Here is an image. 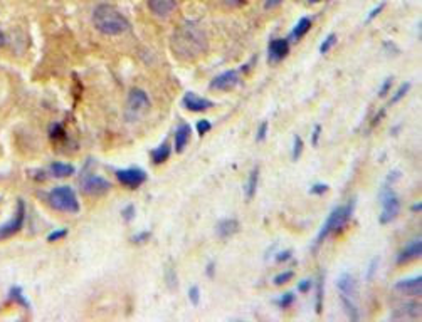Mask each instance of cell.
Wrapping results in <instances>:
<instances>
[{"instance_id": "7bdbcfd3", "label": "cell", "mask_w": 422, "mask_h": 322, "mask_svg": "<svg viewBox=\"0 0 422 322\" xmlns=\"http://www.w3.org/2000/svg\"><path fill=\"white\" fill-rule=\"evenodd\" d=\"M133 215H135V207H133V205L126 207L125 210H123V217H125V220H128V222H130V220L133 218Z\"/></svg>"}, {"instance_id": "5b68a950", "label": "cell", "mask_w": 422, "mask_h": 322, "mask_svg": "<svg viewBox=\"0 0 422 322\" xmlns=\"http://www.w3.org/2000/svg\"><path fill=\"white\" fill-rule=\"evenodd\" d=\"M380 200H382V213L378 217V222L382 225H387L394 222L397 218V215L400 212V200L397 196V193L394 190V185L385 181L380 190Z\"/></svg>"}, {"instance_id": "f1b7e54d", "label": "cell", "mask_w": 422, "mask_h": 322, "mask_svg": "<svg viewBox=\"0 0 422 322\" xmlns=\"http://www.w3.org/2000/svg\"><path fill=\"white\" fill-rule=\"evenodd\" d=\"M335 44H336V34H330L327 39L322 42V46H320V54H328Z\"/></svg>"}, {"instance_id": "d590c367", "label": "cell", "mask_w": 422, "mask_h": 322, "mask_svg": "<svg viewBox=\"0 0 422 322\" xmlns=\"http://www.w3.org/2000/svg\"><path fill=\"white\" fill-rule=\"evenodd\" d=\"M328 191V185L325 183H314L311 188H309V193L311 195H325Z\"/></svg>"}, {"instance_id": "603a6c76", "label": "cell", "mask_w": 422, "mask_h": 322, "mask_svg": "<svg viewBox=\"0 0 422 322\" xmlns=\"http://www.w3.org/2000/svg\"><path fill=\"white\" fill-rule=\"evenodd\" d=\"M49 171L52 176H57V178H66V176L74 175V166L66 165V163H52L49 166Z\"/></svg>"}, {"instance_id": "484cf974", "label": "cell", "mask_w": 422, "mask_h": 322, "mask_svg": "<svg viewBox=\"0 0 422 322\" xmlns=\"http://www.w3.org/2000/svg\"><path fill=\"white\" fill-rule=\"evenodd\" d=\"M412 88V84L410 83H404L402 86H400V88L395 91V94L392 96V99H391V104H397L400 99H404L405 98V94L409 93V89Z\"/></svg>"}, {"instance_id": "8992f818", "label": "cell", "mask_w": 422, "mask_h": 322, "mask_svg": "<svg viewBox=\"0 0 422 322\" xmlns=\"http://www.w3.org/2000/svg\"><path fill=\"white\" fill-rule=\"evenodd\" d=\"M150 109V98L145 91L131 89L126 101V117L130 121H136Z\"/></svg>"}, {"instance_id": "4316f807", "label": "cell", "mask_w": 422, "mask_h": 322, "mask_svg": "<svg viewBox=\"0 0 422 322\" xmlns=\"http://www.w3.org/2000/svg\"><path fill=\"white\" fill-rule=\"evenodd\" d=\"M295 277V273H293V270H285V272H281V273H277V275L272 278V282H274V286H285V284L288 282H291V278Z\"/></svg>"}, {"instance_id": "74e56055", "label": "cell", "mask_w": 422, "mask_h": 322, "mask_svg": "<svg viewBox=\"0 0 422 322\" xmlns=\"http://www.w3.org/2000/svg\"><path fill=\"white\" fill-rule=\"evenodd\" d=\"M311 286H313V282L311 280H301L300 284H298V292H301V294H306L308 291H311Z\"/></svg>"}, {"instance_id": "e0dca14e", "label": "cell", "mask_w": 422, "mask_h": 322, "mask_svg": "<svg viewBox=\"0 0 422 322\" xmlns=\"http://www.w3.org/2000/svg\"><path fill=\"white\" fill-rule=\"evenodd\" d=\"M269 52V62H279L288 54H290V41L288 39H274L269 42L268 47Z\"/></svg>"}, {"instance_id": "f35d334b", "label": "cell", "mask_w": 422, "mask_h": 322, "mask_svg": "<svg viewBox=\"0 0 422 322\" xmlns=\"http://www.w3.org/2000/svg\"><path fill=\"white\" fill-rule=\"evenodd\" d=\"M291 254L293 252L291 250H285V252H279V254L276 255V262H286V260H290L291 259Z\"/></svg>"}, {"instance_id": "1f68e13d", "label": "cell", "mask_w": 422, "mask_h": 322, "mask_svg": "<svg viewBox=\"0 0 422 322\" xmlns=\"http://www.w3.org/2000/svg\"><path fill=\"white\" fill-rule=\"evenodd\" d=\"M268 130H269V125L268 121H263L261 123V126L258 128V133H256V141L258 143H263L266 136H268Z\"/></svg>"}, {"instance_id": "6da1fadb", "label": "cell", "mask_w": 422, "mask_h": 322, "mask_svg": "<svg viewBox=\"0 0 422 322\" xmlns=\"http://www.w3.org/2000/svg\"><path fill=\"white\" fill-rule=\"evenodd\" d=\"M170 49L179 61H197L209 49L205 30L197 22H184L175 29L172 39H170Z\"/></svg>"}, {"instance_id": "3957f363", "label": "cell", "mask_w": 422, "mask_h": 322, "mask_svg": "<svg viewBox=\"0 0 422 322\" xmlns=\"http://www.w3.org/2000/svg\"><path fill=\"white\" fill-rule=\"evenodd\" d=\"M354 212H355V200H350L343 207H336L335 210L328 215L327 222L323 223L322 230H320V233H318V237H316V244L320 245L325 238L328 237L330 233L338 232V230L343 228L345 225L350 222V218H351V215H354Z\"/></svg>"}, {"instance_id": "8fae6325", "label": "cell", "mask_w": 422, "mask_h": 322, "mask_svg": "<svg viewBox=\"0 0 422 322\" xmlns=\"http://www.w3.org/2000/svg\"><path fill=\"white\" fill-rule=\"evenodd\" d=\"M239 84V72L237 71H226L212 79L210 89L212 91H231Z\"/></svg>"}, {"instance_id": "60d3db41", "label": "cell", "mask_w": 422, "mask_h": 322, "mask_svg": "<svg viewBox=\"0 0 422 322\" xmlns=\"http://www.w3.org/2000/svg\"><path fill=\"white\" fill-rule=\"evenodd\" d=\"M320 134H322V126H320V125H316V126H314L313 136H311V143H313V146H318V139H320Z\"/></svg>"}, {"instance_id": "83f0119b", "label": "cell", "mask_w": 422, "mask_h": 322, "mask_svg": "<svg viewBox=\"0 0 422 322\" xmlns=\"http://www.w3.org/2000/svg\"><path fill=\"white\" fill-rule=\"evenodd\" d=\"M303 153V139L300 136H295L293 139V153H291V158L293 161H298Z\"/></svg>"}, {"instance_id": "2e32d148", "label": "cell", "mask_w": 422, "mask_h": 322, "mask_svg": "<svg viewBox=\"0 0 422 322\" xmlns=\"http://www.w3.org/2000/svg\"><path fill=\"white\" fill-rule=\"evenodd\" d=\"M148 7L153 15L160 19H167L177 9V0H148Z\"/></svg>"}, {"instance_id": "f6af8a7d", "label": "cell", "mask_w": 422, "mask_h": 322, "mask_svg": "<svg viewBox=\"0 0 422 322\" xmlns=\"http://www.w3.org/2000/svg\"><path fill=\"white\" fill-rule=\"evenodd\" d=\"M383 114H385V109H382V111H380V114H377L375 117H373V121H372V126H377L378 123H380V119H382V117H383Z\"/></svg>"}, {"instance_id": "ab89813d", "label": "cell", "mask_w": 422, "mask_h": 322, "mask_svg": "<svg viewBox=\"0 0 422 322\" xmlns=\"http://www.w3.org/2000/svg\"><path fill=\"white\" fill-rule=\"evenodd\" d=\"M383 7H385V4H380V5H378V7H375V9H373L372 12H370V15H368V17H367V22H372V20L375 19L377 15L382 12V9H383Z\"/></svg>"}, {"instance_id": "4fadbf2b", "label": "cell", "mask_w": 422, "mask_h": 322, "mask_svg": "<svg viewBox=\"0 0 422 322\" xmlns=\"http://www.w3.org/2000/svg\"><path fill=\"white\" fill-rule=\"evenodd\" d=\"M420 255H422V238L417 237V238L410 240L409 244L405 245V249L400 252L397 257V264L399 265L409 264V262L420 259Z\"/></svg>"}, {"instance_id": "f546056e", "label": "cell", "mask_w": 422, "mask_h": 322, "mask_svg": "<svg viewBox=\"0 0 422 322\" xmlns=\"http://www.w3.org/2000/svg\"><path fill=\"white\" fill-rule=\"evenodd\" d=\"M378 264H380V257H373L372 262H370V265H368V270H367V273H365L367 282H370L372 278H373V275H375V273H377V270H378Z\"/></svg>"}, {"instance_id": "52a82bcc", "label": "cell", "mask_w": 422, "mask_h": 322, "mask_svg": "<svg viewBox=\"0 0 422 322\" xmlns=\"http://www.w3.org/2000/svg\"><path fill=\"white\" fill-rule=\"evenodd\" d=\"M116 178L121 185H125L130 190H135L147 181V173L140 168H126L116 171Z\"/></svg>"}, {"instance_id": "c3c4849f", "label": "cell", "mask_w": 422, "mask_h": 322, "mask_svg": "<svg viewBox=\"0 0 422 322\" xmlns=\"http://www.w3.org/2000/svg\"><path fill=\"white\" fill-rule=\"evenodd\" d=\"M5 44V35H4V32L0 30V47H2Z\"/></svg>"}, {"instance_id": "d6986e66", "label": "cell", "mask_w": 422, "mask_h": 322, "mask_svg": "<svg viewBox=\"0 0 422 322\" xmlns=\"http://www.w3.org/2000/svg\"><path fill=\"white\" fill-rule=\"evenodd\" d=\"M190 134H192V128L187 123H182L177 128V131H175V151L184 153V149L190 141Z\"/></svg>"}, {"instance_id": "7c38bea8", "label": "cell", "mask_w": 422, "mask_h": 322, "mask_svg": "<svg viewBox=\"0 0 422 322\" xmlns=\"http://www.w3.org/2000/svg\"><path fill=\"white\" fill-rule=\"evenodd\" d=\"M336 289H338L343 297H348L354 300L357 299V295H359V284H357L355 277L348 272H343L338 277V280H336Z\"/></svg>"}, {"instance_id": "ffe728a7", "label": "cell", "mask_w": 422, "mask_h": 322, "mask_svg": "<svg viewBox=\"0 0 422 322\" xmlns=\"http://www.w3.org/2000/svg\"><path fill=\"white\" fill-rule=\"evenodd\" d=\"M258 183H259V166H254L253 171L249 173V180L248 183L244 186V191H245V198L248 200H253L256 191H258Z\"/></svg>"}, {"instance_id": "836d02e7", "label": "cell", "mask_w": 422, "mask_h": 322, "mask_svg": "<svg viewBox=\"0 0 422 322\" xmlns=\"http://www.w3.org/2000/svg\"><path fill=\"white\" fill-rule=\"evenodd\" d=\"M189 299L194 305H199V302H200V289L197 286L189 289Z\"/></svg>"}, {"instance_id": "9a60e30c", "label": "cell", "mask_w": 422, "mask_h": 322, "mask_svg": "<svg viewBox=\"0 0 422 322\" xmlns=\"http://www.w3.org/2000/svg\"><path fill=\"white\" fill-rule=\"evenodd\" d=\"M395 320H409V319H417L420 317V304H414V302H407L402 304L399 307L394 309V312L391 315Z\"/></svg>"}, {"instance_id": "bcb514c9", "label": "cell", "mask_w": 422, "mask_h": 322, "mask_svg": "<svg viewBox=\"0 0 422 322\" xmlns=\"http://www.w3.org/2000/svg\"><path fill=\"white\" fill-rule=\"evenodd\" d=\"M207 275H209V277H214V264H212V262H210L209 265H207Z\"/></svg>"}, {"instance_id": "ee69618b", "label": "cell", "mask_w": 422, "mask_h": 322, "mask_svg": "<svg viewBox=\"0 0 422 322\" xmlns=\"http://www.w3.org/2000/svg\"><path fill=\"white\" fill-rule=\"evenodd\" d=\"M281 2H283V0H266L264 7L266 9H272V7H276V5H279Z\"/></svg>"}, {"instance_id": "cb8c5ba5", "label": "cell", "mask_w": 422, "mask_h": 322, "mask_svg": "<svg viewBox=\"0 0 422 322\" xmlns=\"http://www.w3.org/2000/svg\"><path fill=\"white\" fill-rule=\"evenodd\" d=\"M341 304H343L345 312H346V315H348V319H350V320L357 322V320L360 319L359 309H357V304H355V300H354V299H348V297H343V295H341Z\"/></svg>"}, {"instance_id": "5bb4252c", "label": "cell", "mask_w": 422, "mask_h": 322, "mask_svg": "<svg viewBox=\"0 0 422 322\" xmlns=\"http://www.w3.org/2000/svg\"><path fill=\"white\" fill-rule=\"evenodd\" d=\"M182 104H184L185 109H189L192 112H202L214 107V103L207 98H200L195 93H187L182 99Z\"/></svg>"}, {"instance_id": "ac0fdd59", "label": "cell", "mask_w": 422, "mask_h": 322, "mask_svg": "<svg viewBox=\"0 0 422 322\" xmlns=\"http://www.w3.org/2000/svg\"><path fill=\"white\" fill-rule=\"evenodd\" d=\"M216 232H217L219 237L226 240V238L232 237V235H236L239 232V222L236 218H224L217 223Z\"/></svg>"}, {"instance_id": "7a4b0ae2", "label": "cell", "mask_w": 422, "mask_h": 322, "mask_svg": "<svg viewBox=\"0 0 422 322\" xmlns=\"http://www.w3.org/2000/svg\"><path fill=\"white\" fill-rule=\"evenodd\" d=\"M93 25L103 35H121L130 30V22L116 7L101 4L93 12Z\"/></svg>"}, {"instance_id": "b9f144b4", "label": "cell", "mask_w": 422, "mask_h": 322, "mask_svg": "<svg viewBox=\"0 0 422 322\" xmlns=\"http://www.w3.org/2000/svg\"><path fill=\"white\" fill-rule=\"evenodd\" d=\"M147 238H150V232H143V233H138V235H135V237H133L131 240L135 242V244H143V242H145Z\"/></svg>"}, {"instance_id": "30bf717a", "label": "cell", "mask_w": 422, "mask_h": 322, "mask_svg": "<svg viewBox=\"0 0 422 322\" xmlns=\"http://www.w3.org/2000/svg\"><path fill=\"white\" fill-rule=\"evenodd\" d=\"M394 291L407 295V297H420L422 294V277H412V278H402V280L395 282Z\"/></svg>"}, {"instance_id": "44dd1931", "label": "cell", "mask_w": 422, "mask_h": 322, "mask_svg": "<svg viewBox=\"0 0 422 322\" xmlns=\"http://www.w3.org/2000/svg\"><path fill=\"white\" fill-rule=\"evenodd\" d=\"M309 29H311V20H309L308 17L300 19V22H298V24L295 25V29H293L290 39H293V41H300V39H303V37L308 34Z\"/></svg>"}, {"instance_id": "8d00e7d4", "label": "cell", "mask_w": 422, "mask_h": 322, "mask_svg": "<svg viewBox=\"0 0 422 322\" xmlns=\"http://www.w3.org/2000/svg\"><path fill=\"white\" fill-rule=\"evenodd\" d=\"M67 235V230L66 228H61V230H54L52 233H49V237H47V242H57L64 238Z\"/></svg>"}, {"instance_id": "ba28073f", "label": "cell", "mask_w": 422, "mask_h": 322, "mask_svg": "<svg viewBox=\"0 0 422 322\" xmlns=\"http://www.w3.org/2000/svg\"><path fill=\"white\" fill-rule=\"evenodd\" d=\"M110 181L98 175H84L81 178V190L86 195H104L106 191H110Z\"/></svg>"}, {"instance_id": "d4e9b609", "label": "cell", "mask_w": 422, "mask_h": 322, "mask_svg": "<svg viewBox=\"0 0 422 322\" xmlns=\"http://www.w3.org/2000/svg\"><path fill=\"white\" fill-rule=\"evenodd\" d=\"M323 286H325V275L320 273L316 282V312L322 314L323 310Z\"/></svg>"}, {"instance_id": "7dc6e473", "label": "cell", "mask_w": 422, "mask_h": 322, "mask_svg": "<svg viewBox=\"0 0 422 322\" xmlns=\"http://www.w3.org/2000/svg\"><path fill=\"white\" fill-rule=\"evenodd\" d=\"M422 210V203L419 202V203H414L412 205V212H420Z\"/></svg>"}, {"instance_id": "e575fe53", "label": "cell", "mask_w": 422, "mask_h": 322, "mask_svg": "<svg viewBox=\"0 0 422 322\" xmlns=\"http://www.w3.org/2000/svg\"><path fill=\"white\" fill-rule=\"evenodd\" d=\"M392 83H394L392 77H387L385 80H383V84L380 86V89H378V96H380V98H385V96L389 94V91H391V88H392Z\"/></svg>"}, {"instance_id": "d6a6232c", "label": "cell", "mask_w": 422, "mask_h": 322, "mask_svg": "<svg viewBox=\"0 0 422 322\" xmlns=\"http://www.w3.org/2000/svg\"><path fill=\"white\" fill-rule=\"evenodd\" d=\"M210 130H212L210 121H207V119H200L199 123H197V133H199V136H205V134L209 133Z\"/></svg>"}, {"instance_id": "4dcf8cb0", "label": "cell", "mask_w": 422, "mask_h": 322, "mask_svg": "<svg viewBox=\"0 0 422 322\" xmlns=\"http://www.w3.org/2000/svg\"><path fill=\"white\" fill-rule=\"evenodd\" d=\"M293 302H295V295H293V292H286L285 295H281L279 300H277V305H279L281 309H288V307H291Z\"/></svg>"}, {"instance_id": "9c48e42d", "label": "cell", "mask_w": 422, "mask_h": 322, "mask_svg": "<svg viewBox=\"0 0 422 322\" xmlns=\"http://www.w3.org/2000/svg\"><path fill=\"white\" fill-rule=\"evenodd\" d=\"M24 218H25V207H24V202L20 200L17 205V212L14 213L12 220L5 223L4 227H0V238H7V237H12L14 233H17L22 228Z\"/></svg>"}, {"instance_id": "277c9868", "label": "cell", "mask_w": 422, "mask_h": 322, "mask_svg": "<svg viewBox=\"0 0 422 322\" xmlns=\"http://www.w3.org/2000/svg\"><path fill=\"white\" fill-rule=\"evenodd\" d=\"M47 202L52 208L66 213H78L79 212V202L73 188L69 186H56L54 190L49 191Z\"/></svg>"}, {"instance_id": "7402d4cb", "label": "cell", "mask_w": 422, "mask_h": 322, "mask_svg": "<svg viewBox=\"0 0 422 322\" xmlns=\"http://www.w3.org/2000/svg\"><path fill=\"white\" fill-rule=\"evenodd\" d=\"M168 158H170V144L167 141L162 143L158 148H155L152 151V159H153L155 165H162Z\"/></svg>"}]
</instances>
